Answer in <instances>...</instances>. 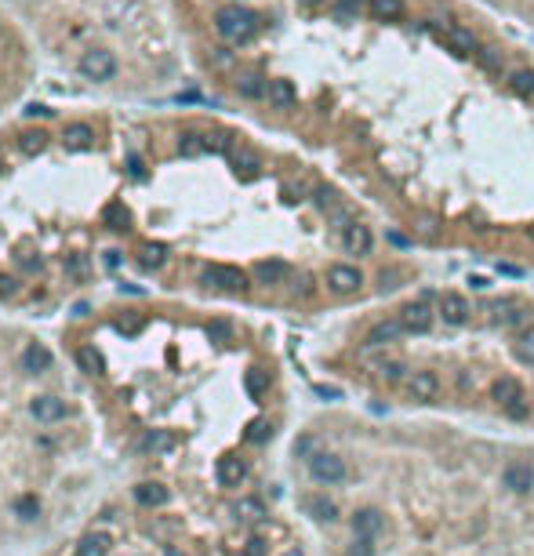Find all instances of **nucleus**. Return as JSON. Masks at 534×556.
Returning <instances> with one entry per match:
<instances>
[{
  "label": "nucleus",
  "instance_id": "1",
  "mask_svg": "<svg viewBox=\"0 0 534 556\" xmlns=\"http://www.w3.org/2000/svg\"><path fill=\"white\" fill-rule=\"evenodd\" d=\"M214 29L226 44H247L258 33V15L251 8H244V4H226L214 15Z\"/></svg>",
  "mask_w": 534,
  "mask_h": 556
},
{
  "label": "nucleus",
  "instance_id": "2",
  "mask_svg": "<svg viewBox=\"0 0 534 556\" xmlns=\"http://www.w3.org/2000/svg\"><path fill=\"white\" fill-rule=\"evenodd\" d=\"M494 400H498V408L506 411L509 418H527V411H530V404H527V393H523V386L513 378V375H501L498 382H494Z\"/></svg>",
  "mask_w": 534,
  "mask_h": 556
},
{
  "label": "nucleus",
  "instance_id": "3",
  "mask_svg": "<svg viewBox=\"0 0 534 556\" xmlns=\"http://www.w3.org/2000/svg\"><path fill=\"white\" fill-rule=\"evenodd\" d=\"M200 284L211 291H229V295H244L247 291V276L236 266H207L200 273Z\"/></svg>",
  "mask_w": 534,
  "mask_h": 556
},
{
  "label": "nucleus",
  "instance_id": "4",
  "mask_svg": "<svg viewBox=\"0 0 534 556\" xmlns=\"http://www.w3.org/2000/svg\"><path fill=\"white\" fill-rule=\"evenodd\" d=\"M309 473L317 484H342L345 476H349V466H345V458L334 454V451H320V454H312L309 458Z\"/></svg>",
  "mask_w": 534,
  "mask_h": 556
},
{
  "label": "nucleus",
  "instance_id": "5",
  "mask_svg": "<svg viewBox=\"0 0 534 556\" xmlns=\"http://www.w3.org/2000/svg\"><path fill=\"white\" fill-rule=\"evenodd\" d=\"M80 73H84L87 80H95V84L109 80V77L116 73V58H113V51H106V48H91V51H84V55H80Z\"/></svg>",
  "mask_w": 534,
  "mask_h": 556
},
{
  "label": "nucleus",
  "instance_id": "6",
  "mask_svg": "<svg viewBox=\"0 0 534 556\" xmlns=\"http://www.w3.org/2000/svg\"><path fill=\"white\" fill-rule=\"evenodd\" d=\"M469 313H473V305H469V298H465V295H458V291H444V295H440L436 317L444 320V324L462 327V324L469 320Z\"/></svg>",
  "mask_w": 534,
  "mask_h": 556
},
{
  "label": "nucleus",
  "instance_id": "7",
  "mask_svg": "<svg viewBox=\"0 0 534 556\" xmlns=\"http://www.w3.org/2000/svg\"><path fill=\"white\" fill-rule=\"evenodd\" d=\"M501 487L513 491V494H527L534 487V466L523 458H513L506 469H501Z\"/></svg>",
  "mask_w": 534,
  "mask_h": 556
},
{
  "label": "nucleus",
  "instance_id": "8",
  "mask_svg": "<svg viewBox=\"0 0 534 556\" xmlns=\"http://www.w3.org/2000/svg\"><path fill=\"white\" fill-rule=\"evenodd\" d=\"M400 324H403L407 334H425V331H432L436 313H432L425 302H411V305H403V309H400Z\"/></svg>",
  "mask_w": 534,
  "mask_h": 556
},
{
  "label": "nucleus",
  "instance_id": "9",
  "mask_svg": "<svg viewBox=\"0 0 534 556\" xmlns=\"http://www.w3.org/2000/svg\"><path fill=\"white\" fill-rule=\"evenodd\" d=\"M360 284H364V273L356 269V266H331L327 269V288L334 291V295H356L360 291Z\"/></svg>",
  "mask_w": 534,
  "mask_h": 556
},
{
  "label": "nucleus",
  "instance_id": "10",
  "mask_svg": "<svg viewBox=\"0 0 534 556\" xmlns=\"http://www.w3.org/2000/svg\"><path fill=\"white\" fill-rule=\"evenodd\" d=\"M407 393H411V400L432 404V400L440 396V375H436V371H411V378H407Z\"/></svg>",
  "mask_w": 534,
  "mask_h": 556
},
{
  "label": "nucleus",
  "instance_id": "11",
  "mask_svg": "<svg viewBox=\"0 0 534 556\" xmlns=\"http://www.w3.org/2000/svg\"><path fill=\"white\" fill-rule=\"evenodd\" d=\"M444 40H447V48H451L454 55H462V58H476V51L484 48V44L476 40L473 29H465V26H447V29H444Z\"/></svg>",
  "mask_w": 534,
  "mask_h": 556
},
{
  "label": "nucleus",
  "instance_id": "12",
  "mask_svg": "<svg viewBox=\"0 0 534 556\" xmlns=\"http://www.w3.org/2000/svg\"><path fill=\"white\" fill-rule=\"evenodd\" d=\"M407 331H403V324H400V317L396 320H382V324H374L371 331H367V349H382V346H393V342H400Z\"/></svg>",
  "mask_w": 534,
  "mask_h": 556
},
{
  "label": "nucleus",
  "instance_id": "13",
  "mask_svg": "<svg viewBox=\"0 0 534 556\" xmlns=\"http://www.w3.org/2000/svg\"><path fill=\"white\" fill-rule=\"evenodd\" d=\"M342 247L349 255H371V247H374V233L364 226V222H353L349 229L342 233Z\"/></svg>",
  "mask_w": 534,
  "mask_h": 556
},
{
  "label": "nucleus",
  "instance_id": "14",
  "mask_svg": "<svg viewBox=\"0 0 534 556\" xmlns=\"http://www.w3.org/2000/svg\"><path fill=\"white\" fill-rule=\"evenodd\" d=\"M349 523H353V538H378L386 516L378 509H356Z\"/></svg>",
  "mask_w": 534,
  "mask_h": 556
},
{
  "label": "nucleus",
  "instance_id": "15",
  "mask_svg": "<svg viewBox=\"0 0 534 556\" xmlns=\"http://www.w3.org/2000/svg\"><path fill=\"white\" fill-rule=\"evenodd\" d=\"M22 371H29V375H44V371H51V349L44 342H29L22 349Z\"/></svg>",
  "mask_w": 534,
  "mask_h": 556
},
{
  "label": "nucleus",
  "instance_id": "16",
  "mask_svg": "<svg viewBox=\"0 0 534 556\" xmlns=\"http://www.w3.org/2000/svg\"><path fill=\"white\" fill-rule=\"evenodd\" d=\"M233 87H236V95L247 99V102H258V99L269 95V80H262L258 73H240V77L233 80Z\"/></svg>",
  "mask_w": 534,
  "mask_h": 556
},
{
  "label": "nucleus",
  "instance_id": "17",
  "mask_svg": "<svg viewBox=\"0 0 534 556\" xmlns=\"http://www.w3.org/2000/svg\"><path fill=\"white\" fill-rule=\"evenodd\" d=\"M218 484L222 487H236V484H244V476H247V466H244V458H236V454H226V458H218Z\"/></svg>",
  "mask_w": 534,
  "mask_h": 556
},
{
  "label": "nucleus",
  "instance_id": "18",
  "mask_svg": "<svg viewBox=\"0 0 534 556\" xmlns=\"http://www.w3.org/2000/svg\"><path fill=\"white\" fill-rule=\"evenodd\" d=\"M168 498H171L168 487H164V484H156V480L135 487V502H138L142 509H160V506H168Z\"/></svg>",
  "mask_w": 534,
  "mask_h": 556
},
{
  "label": "nucleus",
  "instance_id": "19",
  "mask_svg": "<svg viewBox=\"0 0 534 556\" xmlns=\"http://www.w3.org/2000/svg\"><path fill=\"white\" fill-rule=\"evenodd\" d=\"M175 447V437L168 429H146L142 432V440H138V451L142 454H168Z\"/></svg>",
  "mask_w": 534,
  "mask_h": 556
},
{
  "label": "nucleus",
  "instance_id": "20",
  "mask_svg": "<svg viewBox=\"0 0 534 556\" xmlns=\"http://www.w3.org/2000/svg\"><path fill=\"white\" fill-rule=\"evenodd\" d=\"M288 262H280V258H262L255 262V280L258 284H284L288 280Z\"/></svg>",
  "mask_w": 534,
  "mask_h": 556
},
{
  "label": "nucleus",
  "instance_id": "21",
  "mask_svg": "<svg viewBox=\"0 0 534 556\" xmlns=\"http://www.w3.org/2000/svg\"><path fill=\"white\" fill-rule=\"evenodd\" d=\"M164 262H168V244H160V240H146V244L138 247V266H142V269L156 273Z\"/></svg>",
  "mask_w": 534,
  "mask_h": 556
},
{
  "label": "nucleus",
  "instance_id": "22",
  "mask_svg": "<svg viewBox=\"0 0 534 556\" xmlns=\"http://www.w3.org/2000/svg\"><path fill=\"white\" fill-rule=\"evenodd\" d=\"M109 549H113V538L106 531H87L77 545V556H109Z\"/></svg>",
  "mask_w": 534,
  "mask_h": 556
},
{
  "label": "nucleus",
  "instance_id": "23",
  "mask_svg": "<svg viewBox=\"0 0 534 556\" xmlns=\"http://www.w3.org/2000/svg\"><path fill=\"white\" fill-rule=\"evenodd\" d=\"M77 364H80V371H87L91 378L106 375V356H102L99 346H80V349H77Z\"/></svg>",
  "mask_w": 534,
  "mask_h": 556
},
{
  "label": "nucleus",
  "instance_id": "24",
  "mask_svg": "<svg viewBox=\"0 0 534 556\" xmlns=\"http://www.w3.org/2000/svg\"><path fill=\"white\" fill-rule=\"evenodd\" d=\"M276 109H291L295 102H298V91H295V84L291 80H269V95H266Z\"/></svg>",
  "mask_w": 534,
  "mask_h": 556
},
{
  "label": "nucleus",
  "instance_id": "25",
  "mask_svg": "<svg viewBox=\"0 0 534 556\" xmlns=\"http://www.w3.org/2000/svg\"><path fill=\"white\" fill-rule=\"evenodd\" d=\"M48 142H51V135L44 128H29V131H22L18 149H22V157H40V153L48 149Z\"/></svg>",
  "mask_w": 534,
  "mask_h": 556
},
{
  "label": "nucleus",
  "instance_id": "26",
  "mask_svg": "<svg viewBox=\"0 0 534 556\" xmlns=\"http://www.w3.org/2000/svg\"><path fill=\"white\" fill-rule=\"evenodd\" d=\"M91 142H95V131L87 128V124H70L66 131H62V146L66 149H91Z\"/></svg>",
  "mask_w": 534,
  "mask_h": 556
},
{
  "label": "nucleus",
  "instance_id": "27",
  "mask_svg": "<svg viewBox=\"0 0 534 556\" xmlns=\"http://www.w3.org/2000/svg\"><path fill=\"white\" fill-rule=\"evenodd\" d=\"M33 415L40 422H58V418H66V404H62L58 396H37L33 400Z\"/></svg>",
  "mask_w": 534,
  "mask_h": 556
},
{
  "label": "nucleus",
  "instance_id": "28",
  "mask_svg": "<svg viewBox=\"0 0 534 556\" xmlns=\"http://www.w3.org/2000/svg\"><path fill=\"white\" fill-rule=\"evenodd\" d=\"M305 509L317 516L320 523H334L338 520V506L327 498V494H312V498H305Z\"/></svg>",
  "mask_w": 534,
  "mask_h": 556
},
{
  "label": "nucleus",
  "instance_id": "29",
  "mask_svg": "<svg viewBox=\"0 0 534 556\" xmlns=\"http://www.w3.org/2000/svg\"><path fill=\"white\" fill-rule=\"evenodd\" d=\"M371 15L378 22H396L403 18V0H371Z\"/></svg>",
  "mask_w": 534,
  "mask_h": 556
},
{
  "label": "nucleus",
  "instance_id": "30",
  "mask_svg": "<svg viewBox=\"0 0 534 556\" xmlns=\"http://www.w3.org/2000/svg\"><path fill=\"white\" fill-rule=\"evenodd\" d=\"M509 87L520 99H534V70H513L509 73Z\"/></svg>",
  "mask_w": 534,
  "mask_h": 556
},
{
  "label": "nucleus",
  "instance_id": "31",
  "mask_svg": "<svg viewBox=\"0 0 534 556\" xmlns=\"http://www.w3.org/2000/svg\"><path fill=\"white\" fill-rule=\"evenodd\" d=\"M229 164L240 171V175H251V171H258V157L251 149H244V146H233L229 149Z\"/></svg>",
  "mask_w": 534,
  "mask_h": 556
},
{
  "label": "nucleus",
  "instance_id": "32",
  "mask_svg": "<svg viewBox=\"0 0 534 556\" xmlns=\"http://www.w3.org/2000/svg\"><path fill=\"white\" fill-rule=\"evenodd\" d=\"M378 378H382L386 386H396V382L411 378V375H407V364H403V360H382V364H378Z\"/></svg>",
  "mask_w": 534,
  "mask_h": 556
},
{
  "label": "nucleus",
  "instance_id": "33",
  "mask_svg": "<svg viewBox=\"0 0 534 556\" xmlns=\"http://www.w3.org/2000/svg\"><path fill=\"white\" fill-rule=\"evenodd\" d=\"M178 153H182V157H204V153H207V142H204V135L185 131V135L178 138Z\"/></svg>",
  "mask_w": 534,
  "mask_h": 556
},
{
  "label": "nucleus",
  "instance_id": "34",
  "mask_svg": "<svg viewBox=\"0 0 534 556\" xmlns=\"http://www.w3.org/2000/svg\"><path fill=\"white\" fill-rule=\"evenodd\" d=\"M476 62H480V70H487V73H501V66H506V58H501L498 48H480Z\"/></svg>",
  "mask_w": 534,
  "mask_h": 556
},
{
  "label": "nucleus",
  "instance_id": "35",
  "mask_svg": "<svg viewBox=\"0 0 534 556\" xmlns=\"http://www.w3.org/2000/svg\"><path fill=\"white\" fill-rule=\"evenodd\" d=\"M269 437H273V422H266V418L251 422V425H247V432H244V440H247V444H266Z\"/></svg>",
  "mask_w": 534,
  "mask_h": 556
},
{
  "label": "nucleus",
  "instance_id": "36",
  "mask_svg": "<svg viewBox=\"0 0 534 556\" xmlns=\"http://www.w3.org/2000/svg\"><path fill=\"white\" fill-rule=\"evenodd\" d=\"M327 222H331V229H338V233H345V229H349L353 222H356V214L349 211V207H345V204H338L331 214H327Z\"/></svg>",
  "mask_w": 534,
  "mask_h": 556
},
{
  "label": "nucleus",
  "instance_id": "37",
  "mask_svg": "<svg viewBox=\"0 0 534 556\" xmlns=\"http://www.w3.org/2000/svg\"><path fill=\"white\" fill-rule=\"evenodd\" d=\"M106 222L113 229H128L131 226V214H128V207H124V204H109L106 207Z\"/></svg>",
  "mask_w": 534,
  "mask_h": 556
},
{
  "label": "nucleus",
  "instance_id": "38",
  "mask_svg": "<svg viewBox=\"0 0 534 556\" xmlns=\"http://www.w3.org/2000/svg\"><path fill=\"white\" fill-rule=\"evenodd\" d=\"M269 389V375H266V371H258V367H251L247 371V393L251 396H262Z\"/></svg>",
  "mask_w": 534,
  "mask_h": 556
},
{
  "label": "nucleus",
  "instance_id": "39",
  "mask_svg": "<svg viewBox=\"0 0 534 556\" xmlns=\"http://www.w3.org/2000/svg\"><path fill=\"white\" fill-rule=\"evenodd\" d=\"M236 513H240L244 520H262V516H266V506H262L258 498H240V502H236Z\"/></svg>",
  "mask_w": 534,
  "mask_h": 556
},
{
  "label": "nucleus",
  "instance_id": "40",
  "mask_svg": "<svg viewBox=\"0 0 534 556\" xmlns=\"http://www.w3.org/2000/svg\"><path fill=\"white\" fill-rule=\"evenodd\" d=\"M204 142H207V153H229L233 149V142H229L226 131H207Z\"/></svg>",
  "mask_w": 534,
  "mask_h": 556
},
{
  "label": "nucleus",
  "instance_id": "41",
  "mask_svg": "<svg viewBox=\"0 0 534 556\" xmlns=\"http://www.w3.org/2000/svg\"><path fill=\"white\" fill-rule=\"evenodd\" d=\"M513 353H516V360H520V364H534V331H527V334L520 338Z\"/></svg>",
  "mask_w": 534,
  "mask_h": 556
},
{
  "label": "nucleus",
  "instance_id": "42",
  "mask_svg": "<svg viewBox=\"0 0 534 556\" xmlns=\"http://www.w3.org/2000/svg\"><path fill=\"white\" fill-rule=\"evenodd\" d=\"M15 262H18V269H22V273H40V269H44V258H40V255H33V251H18V255H15Z\"/></svg>",
  "mask_w": 534,
  "mask_h": 556
},
{
  "label": "nucleus",
  "instance_id": "43",
  "mask_svg": "<svg viewBox=\"0 0 534 556\" xmlns=\"http://www.w3.org/2000/svg\"><path fill=\"white\" fill-rule=\"evenodd\" d=\"M317 207H320L324 214H331V211L338 207V197H334V190H317Z\"/></svg>",
  "mask_w": 534,
  "mask_h": 556
},
{
  "label": "nucleus",
  "instance_id": "44",
  "mask_svg": "<svg viewBox=\"0 0 534 556\" xmlns=\"http://www.w3.org/2000/svg\"><path fill=\"white\" fill-rule=\"evenodd\" d=\"M207 334L214 338V342H229V334H233V327H229L226 320H214V324L207 327Z\"/></svg>",
  "mask_w": 534,
  "mask_h": 556
},
{
  "label": "nucleus",
  "instance_id": "45",
  "mask_svg": "<svg viewBox=\"0 0 534 556\" xmlns=\"http://www.w3.org/2000/svg\"><path fill=\"white\" fill-rule=\"evenodd\" d=\"M349 556H374V538H353Z\"/></svg>",
  "mask_w": 534,
  "mask_h": 556
},
{
  "label": "nucleus",
  "instance_id": "46",
  "mask_svg": "<svg viewBox=\"0 0 534 556\" xmlns=\"http://www.w3.org/2000/svg\"><path fill=\"white\" fill-rule=\"evenodd\" d=\"M18 291V276H11V273H0V298H11Z\"/></svg>",
  "mask_w": 534,
  "mask_h": 556
},
{
  "label": "nucleus",
  "instance_id": "47",
  "mask_svg": "<svg viewBox=\"0 0 534 556\" xmlns=\"http://www.w3.org/2000/svg\"><path fill=\"white\" fill-rule=\"evenodd\" d=\"M15 509H18L22 516H29V520H33V516L40 513V502H37V498H29V494H26V498H18V502H15Z\"/></svg>",
  "mask_w": 534,
  "mask_h": 556
},
{
  "label": "nucleus",
  "instance_id": "48",
  "mask_svg": "<svg viewBox=\"0 0 534 556\" xmlns=\"http://www.w3.org/2000/svg\"><path fill=\"white\" fill-rule=\"evenodd\" d=\"M211 62H214V70H229V66H233V51H222V48H218V51L211 55Z\"/></svg>",
  "mask_w": 534,
  "mask_h": 556
},
{
  "label": "nucleus",
  "instance_id": "49",
  "mask_svg": "<svg viewBox=\"0 0 534 556\" xmlns=\"http://www.w3.org/2000/svg\"><path fill=\"white\" fill-rule=\"evenodd\" d=\"M22 113H26V116H51V113H55V109H48V106H44V102H29V106H26V109H22Z\"/></svg>",
  "mask_w": 534,
  "mask_h": 556
},
{
  "label": "nucleus",
  "instance_id": "50",
  "mask_svg": "<svg viewBox=\"0 0 534 556\" xmlns=\"http://www.w3.org/2000/svg\"><path fill=\"white\" fill-rule=\"evenodd\" d=\"M116 327H120V331H124V334H131V331H138V327H142V324H138V320H135V317H120V320H116Z\"/></svg>",
  "mask_w": 534,
  "mask_h": 556
},
{
  "label": "nucleus",
  "instance_id": "51",
  "mask_svg": "<svg viewBox=\"0 0 534 556\" xmlns=\"http://www.w3.org/2000/svg\"><path fill=\"white\" fill-rule=\"evenodd\" d=\"M247 556H266V542L262 538H251L247 542Z\"/></svg>",
  "mask_w": 534,
  "mask_h": 556
},
{
  "label": "nucleus",
  "instance_id": "52",
  "mask_svg": "<svg viewBox=\"0 0 534 556\" xmlns=\"http://www.w3.org/2000/svg\"><path fill=\"white\" fill-rule=\"evenodd\" d=\"M66 266H70V273H73V276H77V273H80V276H87V262H84V258H80V262H77V258H70Z\"/></svg>",
  "mask_w": 534,
  "mask_h": 556
},
{
  "label": "nucleus",
  "instance_id": "53",
  "mask_svg": "<svg viewBox=\"0 0 534 556\" xmlns=\"http://www.w3.org/2000/svg\"><path fill=\"white\" fill-rule=\"evenodd\" d=\"M317 396H327V400H338L342 393H338L334 386H317Z\"/></svg>",
  "mask_w": 534,
  "mask_h": 556
},
{
  "label": "nucleus",
  "instance_id": "54",
  "mask_svg": "<svg viewBox=\"0 0 534 556\" xmlns=\"http://www.w3.org/2000/svg\"><path fill=\"white\" fill-rule=\"evenodd\" d=\"M469 284H473L476 291H487V288H491V280H487V276H469Z\"/></svg>",
  "mask_w": 534,
  "mask_h": 556
},
{
  "label": "nucleus",
  "instance_id": "55",
  "mask_svg": "<svg viewBox=\"0 0 534 556\" xmlns=\"http://www.w3.org/2000/svg\"><path fill=\"white\" fill-rule=\"evenodd\" d=\"M128 175L142 178V175H146V171H142V160H135V157H131V160H128Z\"/></svg>",
  "mask_w": 534,
  "mask_h": 556
},
{
  "label": "nucleus",
  "instance_id": "56",
  "mask_svg": "<svg viewBox=\"0 0 534 556\" xmlns=\"http://www.w3.org/2000/svg\"><path fill=\"white\" fill-rule=\"evenodd\" d=\"M102 262H106L109 269H116V266H120V251H106V255H102Z\"/></svg>",
  "mask_w": 534,
  "mask_h": 556
},
{
  "label": "nucleus",
  "instance_id": "57",
  "mask_svg": "<svg viewBox=\"0 0 534 556\" xmlns=\"http://www.w3.org/2000/svg\"><path fill=\"white\" fill-rule=\"evenodd\" d=\"M345 4H353V8L360 11V4H364V0H345ZM367 4H371V0H367Z\"/></svg>",
  "mask_w": 534,
  "mask_h": 556
},
{
  "label": "nucleus",
  "instance_id": "58",
  "mask_svg": "<svg viewBox=\"0 0 534 556\" xmlns=\"http://www.w3.org/2000/svg\"><path fill=\"white\" fill-rule=\"evenodd\" d=\"M284 556H302V549H288V552H284Z\"/></svg>",
  "mask_w": 534,
  "mask_h": 556
},
{
  "label": "nucleus",
  "instance_id": "59",
  "mask_svg": "<svg viewBox=\"0 0 534 556\" xmlns=\"http://www.w3.org/2000/svg\"><path fill=\"white\" fill-rule=\"evenodd\" d=\"M527 236H530V240H534V226H530V229H527Z\"/></svg>",
  "mask_w": 534,
  "mask_h": 556
}]
</instances>
